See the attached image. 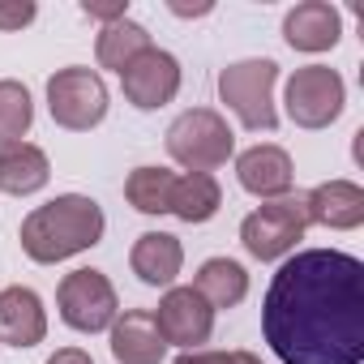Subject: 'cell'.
<instances>
[{"label": "cell", "mask_w": 364, "mask_h": 364, "mask_svg": "<svg viewBox=\"0 0 364 364\" xmlns=\"http://www.w3.org/2000/svg\"><path fill=\"white\" fill-rule=\"evenodd\" d=\"M48 364H95V360H90V351H82V347H60Z\"/></svg>", "instance_id": "26"}, {"label": "cell", "mask_w": 364, "mask_h": 364, "mask_svg": "<svg viewBox=\"0 0 364 364\" xmlns=\"http://www.w3.org/2000/svg\"><path fill=\"white\" fill-rule=\"evenodd\" d=\"M154 326L167 347L198 351L215 334V309L193 291V287H167V296L154 309Z\"/></svg>", "instance_id": "10"}, {"label": "cell", "mask_w": 364, "mask_h": 364, "mask_svg": "<svg viewBox=\"0 0 364 364\" xmlns=\"http://www.w3.org/2000/svg\"><path fill=\"white\" fill-rule=\"evenodd\" d=\"M304 215H309V223L351 232L364 223V189L355 180H326V185L304 193Z\"/></svg>", "instance_id": "13"}, {"label": "cell", "mask_w": 364, "mask_h": 364, "mask_svg": "<svg viewBox=\"0 0 364 364\" xmlns=\"http://www.w3.org/2000/svg\"><path fill=\"white\" fill-rule=\"evenodd\" d=\"M262 334L283 364H364V262L304 249L262 300Z\"/></svg>", "instance_id": "1"}, {"label": "cell", "mask_w": 364, "mask_h": 364, "mask_svg": "<svg viewBox=\"0 0 364 364\" xmlns=\"http://www.w3.org/2000/svg\"><path fill=\"white\" fill-rule=\"evenodd\" d=\"M176 364H232V351H180Z\"/></svg>", "instance_id": "25"}, {"label": "cell", "mask_w": 364, "mask_h": 364, "mask_svg": "<svg viewBox=\"0 0 364 364\" xmlns=\"http://www.w3.org/2000/svg\"><path fill=\"white\" fill-rule=\"evenodd\" d=\"M343 35V14L330 5V0H304L296 5L287 18H283V39L296 48V52H330Z\"/></svg>", "instance_id": "12"}, {"label": "cell", "mask_w": 364, "mask_h": 364, "mask_svg": "<svg viewBox=\"0 0 364 364\" xmlns=\"http://www.w3.org/2000/svg\"><path fill=\"white\" fill-rule=\"evenodd\" d=\"M124 9H129L124 0H116V5H90V0H86V5H82V14H86V18H95V22H107V26H112V22H120V18H129Z\"/></svg>", "instance_id": "24"}, {"label": "cell", "mask_w": 364, "mask_h": 364, "mask_svg": "<svg viewBox=\"0 0 364 364\" xmlns=\"http://www.w3.org/2000/svg\"><path fill=\"white\" fill-rule=\"evenodd\" d=\"M43 334H48V313H43L39 291H31L22 283L0 291V343L26 351V347L43 343Z\"/></svg>", "instance_id": "14"}, {"label": "cell", "mask_w": 364, "mask_h": 364, "mask_svg": "<svg viewBox=\"0 0 364 364\" xmlns=\"http://www.w3.org/2000/svg\"><path fill=\"white\" fill-rule=\"evenodd\" d=\"M193 291H198L215 313H219V309H236V304L249 296V270H245L240 262H232V257H210V262H202Z\"/></svg>", "instance_id": "19"}, {"label": "cell", "mask_w": 364, "mask_h": 364, "mask_svg": "<svg viewBox=\"0 0 364 364\" xmlns=\"http://www.w3.org/2000/svg\"><path fill=\"white\" fill-rule=\"evenodd\" d=\"M171 185H176V171H167V167H133L124 180V198L141 215H167L171 210Z\"/></svg>", "instance_id": "21"}, {"label": "cell", "mask_w": 364, "mask_h": 364, "mask_svg": "<svg viewBox=\"0 0 364 364\" xmlns=\"http://www.w3.org/2000/svg\"><path fill=\"white\" fill-rule=\"evenodd\" d=\"M48 112L69 133H90L107 116V86L95 69L69 65L48 77Z\"/></svg>", "instance_id": "6"}, {"label": "cell", "mask_w": 364, "mask_h": 364, "mask_svg": "<svg viewBox=\"0 0 364 364\" xmlns=\"http://www.w3.org/2000/svg\"><path fill=\"white\" fill-rule=\"evenodd\" d=\"M274 82L279 65L274 60H236L219 73V99L240 116L245 129L253 133H274L279 112H274Z\"/></svg>", "instance_id": "4"}, {"label": "cell", "mask_w": 364, "mask_h": 364, "mask_svg": "<svg viewBox=\"0 0 364 364\" xmlns=\"http://www.w3.org/2000/svg\"><path fill=\"white\" fill-rule=\"evenodd\" d=\"M35 124V103L31 90L14 77L0 82V146H18Z\"/></svg>", "instance_id": "22"}, {"label": "cell", "mask_w": 364, "mask_h": 364, "mask_svg": "<svg viewBox=\"0 0 364 364\" xmlns=\"http://www.w3.org/2000/svg\"><path fill=\"white\" fill-rule=\"evenodd\" d=\"M167 351L154 313L150 309H129L124 317L112 321V355L116 364H159Z\"/></svg>", "instance_id": "15"}, {"label": "cell", "mask_w": 364, "mask_h": 364, "mask_svg": "<svg viewBox=\"0 0 364 364\" xmlns=\"http://www.w3.org/2000/svg\"><path fill=\"white\" fill-rule=\"evenodd\" d=\"M287 116L300 129H326L347 107V86L330 65H304L287 77Z\"/></svg>", "instance_id": "8"}, {"label": "cell", "mask_w": 364, "mask_h": 364, "mask_svg": "<svg viewBox=\"0 0 364 364\" xmlns=\"http://www.w3.org/2000/svg\"><path fill=\"white\" fill-rule=\"evenodd\" d=\"M236 137L228 129V120L215 107H193V112H180L167 129V154L189 167V171H215L232 159Z\"/></svg>", "instance_id": "3"}, {"label": "cell", "mask_w": 364, "mask_h": 364, "mask_svg": "<svg viewBox=\"0 0 364 364\" xmlns=\"http://www.w3.org/2000/svg\"><path fill=\"white\" fill-rule=\"evenodd\" d=\"M52 180V167H48V154L31 141H18V146H5L0 150V189L14 193V198H31L39 193Z\"/></svg>", "instance_id": "17"}, {"label": "cell", "mask_w": 364, "mask_h": 364, "mask_svg": "<svg viewBox=\"0 0 364 364\" xmlns=\"http://www.w3.org/2000/svg\"><path fill=\"white\" fill-rule=\"evenodd\" d=\"M309 232V215H304V193H287L274 198L266 206H257L245 223H240V245L249 249V257L257 262H279L287 257Z\"/></svg>", "instance_id": "5"}, {"label": "cell", "mask_w": 364, "mask_h": 364, "mask_svg": "<svg viewBox=\"0 0 364 364\" xmlns=\"http://www.w3.org/2000/svg\"><path fill=\"white\" fill-rule=\"evenodd\" d=\"M120 90L137 112H154L180 95V60L163 48H146L120 69Z\"/></svg>", "instance_id": "9"}, {"label": "cell", "mask_w": 364, "mask_h": 364, "mask_svg": "<svg viewBox=\"0 0 364 364\" xmlns=\"http://www.w3.org/2000/svg\"><path fill=\"white\" fill-rule=\"evenodd\" d=\"M56 309H60V321L69 330L99 334V330H112L120 300H116V287L103 270H73L56 287Z\"/></svg>", "instance_id": "7"}, {"label": "cell", "mask_w": 364, "mask_h": 364, "mask_svg": "<svg viewBox=\"0 0 364 364\" xmlns=\"http://www.w3.org/2000/svg\"><path fill=\"white\" fill-rule=\"evenodd\" d=\"M232 364H262L253 351H232Z\"/></svg>", "instance_id": "27"}, {"label": "cell", "mask_w": 364, "mask_h": 364, "mask_svg": "<svg viewBox=\"0 0 364 364\" xmlns=\"http://www.w3.org/2000/svg\"><path fill=\"white\" fill-rule=\"evenodd\" d=\"M146 48H154L150 43V31L141 26V22H129V18H120V22H112V26H103L99 31V43H95V56H99V65L103 69H124L133 56H141Z\"/></svg>", "instance_id": "20"}, {"label": "cell", "mask_w": 364, "mask_h": 364, "mask_svg": "<svg viewBox=\"0 0 364 364\" xmlns=\"http://www.w3.org/2000/svg\"><path fill=\"white\" fill-rule=\"evenodd\" d=\"M129 266L146 287H171L180 266H185V249H180V240L171 232H141L133 240Z\"/></svg>", "instance_id": "16"}, {"label": "cell", "mask_w": 364, "mask_h": 364, "mask_svg": "<svg viewBox=\"0 0 364 364\" xmlns=\"http://www.w3.org/2000/svg\"><path fill=\"white\" fill-rule=\"evenodd\" d=\"M223 206V189H219V180L206 176V171H185V176H176V185H171V210L180 223H210Z\"/></svg>", "instance_id": "18"}, {"label": "cell", "mask_w": 364, "mask_h": 364, "mask_svg": "<svg viewBox=\"0 0 364 364\" xmlns=\"http://www.w3.org/2000/svg\"><path fill=\"white\" fill-rule=\"evenodd\" d=\"M35 0H0V31H22L35 22Z\"/></svg>", "instance_id": "23"}, {"label": "cell", "mask_w": 364, "mask_h": 364, "mask_svg": "<svg viewBox=\"0 0 364 364\" xmlns=\"http://www.w3.org/2000/svg\"><path fill=\"white\" fill-rule=\"evenodd\" d=\"M103 210L95 198L60 193L43 206H35L22 219V253L39 266H56L65 257H77L103 240Z\"/></svg>", "instance_id": "2"}, {"label": "cell", "mask_w": 364, "mask_h": 364, "mask_svg": "<svg viewBox=\"0 0 364 364\" xmlns=\"http://www.w3.org/2000/svg\"><path fill=\"white\" fill-rule=\"evenodd\" d=\"M236 180L240 189L262 198V202H274V198H287L291 193V154L283 146H253L236 159Z\"/></svg>", "instance_id": "11"}]
</instances>
